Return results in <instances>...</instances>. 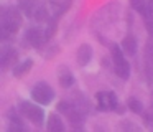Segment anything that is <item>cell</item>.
<instances>
[{
	"instance_id": "7",
	"label": "cell",
	"mask_w": 153,
	"mask_h": 132,
	"mask_svg": "<svg viewBox=\"0 0 153 132\" xmlns=\"http://www.w3.org/2000/svg\"><path fill=\"white\" fill-rule=\"evenodd\" d=\"M15 61H17V51H15L12 46H4L2 55H0V64H2V69L13 68Z\"/></svg>"
},
{
	"instance_id": "9",
	"label": "cell",
	"mask_w": 153,
	"mask_h": 132,
	"mask_svg": "<svg viewBox=\"0 0 153 132\" xmlns=\"http://www.w3.org/2000/svg\"><path fill=\"white\" fill-rule=\"evenodd\" d=\"M73 5V0H51V15L59 18L69 7Z\"/></svg>"
},
{
	"instance_id": "11",
	"label": "cell",
	"mask_w": 153,
	"mask_h": 132,
	"mask_svg": "<svg viewBox=\"0 0 153 132\" xmlns=\"http://www.w3.org/2000/svg\"><path fill=\"white\" fill-rule=\"evenodd\" d=\"M91 58H92V48L86 43L81 45L77 48V63H79V66H86L91 61Z\"/></svg>"
},
{
	"instance_id": "3",
	"label": "cell",
	"mask_w": 153,
	"mask_h": 132,
	"mask_svg": "<svg viewBox=\"0 0 153 132\" xmlns=\"http://www.w3.org/2000/svg\"><path fill=\"white\" fill-rule=\"evenodd\" d=\"M20 111L23 112V116L27 119H30L35 125H41L45 121V111L40 107V106L33 104V102H20Z\"/></svg>"
},
{
	"instance_id": "10",
	"label": "cell",
	"mask_w": 153,
	"mask_h": 132,
	"mask_svg": "<svg viewBox=\"0 0 153 132\" xmlns=\"http://www.w3.org/2000/svg\"><path fill=\"white\" fill-rule=\"evenodd\" d=\"M58 79H59V84L63 88H71L74 84V76L71 73V69L66 68V66H61L58 69Z\"/></svg>"
},
{
	"instance_id": "1",
	"label": "cell",
	"mask_w": 153,
	"mask_h": 132,
	"mask_svg": "<svg viewBox=\"0 0 153 132\" xmlns=\"http://www.w3.org/2000/svg\"><path fill=\"white\" fill-rule=\"evenodd\" d=\"M22 26V13L18 12V8H4V13H2V33L4 36L13 35L20 30Z\"/></svg>"
},
{
	"instance_id": "18",
	"label": "cell",
	"mask_w": 153,
	"mask_h": 132,
	"mask_svg": "<svg viewBox=\"0 0 153 132\" xmlns=\"http://www.w3.org/2000/svg\"><path fill=\"white\" fill-rule=\"evenodd\" d=\"M128 107L130 111H133L135 114H142V102L138 101V99H128Z\"/></svg>"
},
{
	"instance_id": "19",
	"label": "cell",
	"mask_w": 153,
	"mask_h": 132,
	"mask_svg": "<svg viewBox=\"0 0 153 132\" xmlns=\"http://www.w3.org/2000/svg\"><path fill=\"white\" fill-rule=\"evenodd\" d=\"M130 3H132V7L137 10V12H140V13H143V12H145V8H146L145 0H130Z\"/></svg>"
},
{
	"instance_id": "5",
	"label": "cell",
	"mask_w": 153,
	"mask_h": 132,
	"mask_svg": "<svg viewBox=\"0 0 153 132\" xmlns=\"http://www.w3.org/2000/svg\"><path fill=\"white\" fill-rule=\"evenodd\" d=\"M97 99V106L100 111H115L117 109V98L114 92L110 91H100L96 96Z\"/></svg>"
},
{
	"instance_id": "12",
	"label": "cell",
	"mask_w": 153,
	"mask_h": 132,
	"mask_svg": "<svg viewBox=\"0 0 153 132\" xmlns=\"http://www.w3.org/2000/svg\"><path fill=\"white\" fill-rule=\"evenodd\" d=\"M46 127L50 132H61L64 129V124H63V121H61V117L58 114H51L50 117H48Z\"/></svg>"
},
{
	"instance_id": "14",
	"label": "cell",
	"mask_w": 153,
	"mask_h": 132,
	"mask_svg": "<svg viewBox=\"0 0 153 132\" xmlns=\"http://www.w3.org/2000/svg\"><path fill=\"white\" fill-rule=\"evenodd\" d=\"M31 66H33V61H31V59H25V61H22L20 64H15L13 66V76L15 78H22V76H25L31 69Z\"/></svg>"
},
{
	"instance_id": "2",
	"label": "cell",
	"mask_w": 153,
	"mask_h": 132,
	"mask_svg": "<svg viewBox=\"0 0 153 132\" xmlns=\"http://www.w3.org/2000/svg\"><path fill=\"white\" fill-rule=\"evenodd\" d=\"M110 51H112L114 69H115V73L122 79H128V76H130V66H128V63H127L125 56H123L122 50L119 48V45H112Z\"/></svg>"
},
{
	"instance_id": "20",
	"label": "cell",
	"mask_w": 153,
	"mask_h": 132,
	"mask_svg": "<svg viewBox=\"0 0 153 132\" xmlns=\"http://www.w3.org/2000/svg\"><path fill=\"white\" fill-rule=\"evenodd\" d=\"M58 109H59V111H61V112H66V114H68V112H69V109H71V106H69V104H68V102H64V101H61V102H59V104H58Z\"/></svg>"
},
{
	"instance_id": "21",
	"label": "cell",
	"mask_w": 153,
	"mask_h": 132,
	"mask_svg": "<svg viewBox=\"0 0 153 132\" xmlns=\"http://www.w3.org/2000/svg\"><path fill=\"white\" fill-rule=\"evenodd\" d=\"M23 2H28V0H20V3H23Z\"/></svg>"
},
{
	"instance_id": "17",
	"label": "cell",
	"mask_w": 153,
	"mask_h": 132,
	"mask_svg": "<svg viewBox=\"0 0 153 132\" xmlns=\"http://www.w3.org/2000/svg\"><path fill=\"white\" fill-rule=\"evenodd\" d=\"M56 26H58V18H56V16H51V18L48 20V28H46V32H45L48 40L56 33Z\"/></svg>"
},
{
	"instance_id": "8",
	"label": "cell",
	"mask_w": 153,
	"mask_h": 132,
	"mask_svg": "<svg viewBox=\"0 0 153 132\" xmlns=\"http://www.w3.org/2000/svg\"><path fill=\"white\" fill-rule=\"evenodd\" d=\"M145 73L148 76V81H153V41H150L145 46V56H143Z\"/></svg>"
},
{
	"instance_id": "6",
	"label": "cell",
	"mask_w": 153,
	"mask_h": 132,
	"mask_svg": "<svg viewBox=\"0 0 153 132\" xmlns=\"http://www.w3.org/2000/svg\"><path fill=\"white\" fill-rule=\"evenodd\" d=\"M25 40H27L28 45H31L33 48H41V46L46 43V33H43L40 28H30L25 35Z\"/></svg>"
},
{
	"instance_id": "13",
	"label": "cell",
	"mask_w": 153,
	"mask_h": 132,
	"mask_svg": "<svg viewBox=\"0 0 153 132\" xmlns=\"http://www.w3.org/2000/svg\"><path fill=\"white\" fill-rule=\"evenodd\" d=\"M31 15H33V18L36 20V22H46V20H50V13H48L46 7L45 5H33V10H31Z\"/></svg>"
},
{
	"instance_id": "15",
	"label": "cell",
	"mask_w": 153,
	"mask_h": 132,
	"mask_svg": "<svg viewBox=\"0 0 153 132\" xmlns=\"http://www.w3.org/2000/svg\"><path fill=\"white\" fill-rule=\"evenodd\" d=\"M122 50L127 53V55L133 56L137 53V40L133 38L132 35H127L122 41Z\"/></svg>"
},
{
	"instance_id": "16",
	"label": "cell",
	"mask_w": 153,
	"mask_h": 132,
	"mask_svg": "<svg viewBox=\"0 0 153 132\" xmlns=\"http://www.w3.org/2000/svg\"><path fill=\"white\" fill-rule=\"evenodd\" d=\"M10 114V130H13V132H22L23 130V124L20 122V119L17 117V114H15L13 111H10L8 112Z\"/></svg>"
},
{
	"instance_id": "4",
	"label": "cell",
	"mask_w": 153,
	"mask_h": 132,
	"mask_svg": "<svg viewBox=\"0 0 153 132\" xmlns=\"http://www.w3.org/2000/svg\"><path fill=\"white\" fill-rule=\"evenodd\" d=\"M31 98L38 102V104H50L54 98V91L46 84V82H38L31 91Z\"/></svg>"
}]
</instances>
